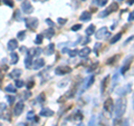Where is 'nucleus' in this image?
<instances>
[{
  "mask_svg": "<svg viewBox=\"0 0 134 126\" xmlns=\"http://www.w3.org/2000/svg\"><path fill=\"white\" fill-rule=\"evenodd\" d=\"M46 24H47V25H49V26H50V28H53L54 26H55V24H54L53 21H52V20H50L49 18L48 19H46Z\"/></svg>",
  "mask_w": 134,
  "mask_h": 126,
  "instance_id": "a18cd8bd",
  "label": "nucleus"
},
{
  "mask_svg": "<svg viewBox=\"0 0 134 126\" xmlns=\"http://www.w3.org/2000/svg\"><path fill=\"white\" fill-rule=\"evenodd\" d=\"M117 78H119V75H117V74H115L114 76H113V78H112V82H113L112 83V89L115 87V85L117 84Z\"/></svg>",
  "mask_w": 134,
  "mask_h": 126,
  "instance_id": "f704fd0d",
  "label": "nucleus"
},
{
  "mask_svg": "<svg viewBox=\"0 0 134 126\" xmlns=\"http://www.w3.org/2000/svg\"><path fill=\"white\" fill-rule=\"evenodd\" d=\"M57 22L59 24V25H65L67 22V19H65V18H58L57 19Z\"/></svg>",
  "mask_w": 134,
  "mask_h": 126,
  "instance_id": "79ce46f5",
  "label": "nucleus"
},
{
  "mask_svg": "<svg viewBox=\"0 0 134 126\" xmlns=\"http://www.w3.org/2000/svg\"><path fill=\"white\" fill-rule=\"evenodd\" d=\"M94 81H95V77H94V76H90V77L85 81V83H84V88L91 87V86L94 84Z\"/></svg>",
  "mask_w": 134,
  "mask_h": 126,
  "instance_id": "5701e85b",
  "label": "nucleus"
},
{
  "mask_svg": "<svg viewBox=\"0 0 134 126\" xmlns=\"http://www.w3.org/2000/svg\"><path fill=\"white\" fill-rule=\"evenodd\" d=\"M133 39H134V36H131V37H130V38H129V39H127L126 41H125V45H126V44H129L130 41H132Z\"/></svg>",
  "mask_w": 134,
  "mask_h": 126,
  "instance_id": "09e8293b",
  "label": "nucleus"
},
{
  "mask_svg": "<svg viewBox=\"0 0 134 126\" xmlns=\"http://www.w3.org/2000/svg\"><path fill=\"white\" fill-rule=\"evenodd\" d=\"M34 85H35V83H34V81H29V83L27 84V89L29 90L30 88H32V87H34Z\"/></svg>",
  "mask_w": 134,
  "mask_h": 126,
  "instance_id": "c03bdc74",
  "label": "nucleus"
},
{
  "mask_svg": "<svg viewBox=\"0 0 134 126\" xmlns=\"http://www.w3.org/2000/svg\"><path fill=\"white\" fill-rule=\"evenodd\" d=\"M68 54H69V56H70V57H76V56L78 55V50H77V49L69 50V51H68Z\"/></svg>",
  "mask_w": 134,
  "mask_h": 126,
  "instance_id": "c9c22d12",
  "label": "nucleus"
},
{
  "mask_svg": "<svg viewBox=\"0 0 134 126\" xmlns=\"http://www.w3.org/2000/svg\"><path fill=\"white\" fill-rule=\"evenodd\" d=\"M97 1V5L98 6H106V3H107V0H96Z\"/></svg>",
  "mask_w": 134,
  "mask_h": 126,
  "instance_id": "ea45409f",
  "label": "nucleus"
},
{
  "mask_svg": "<svg viewBox=\"0 0 134 126\" xmlns=\"http://www.w3.org/2000/svg\"><path fill=\"white\" fill-rule=\"evenodd\" d=\"M45 66V60L43 59V58H37V59L35 61H32V69L35 70H38L40 68H43V67Z\"/></svg>",
  "mask_w": 134,
  "mask_h": 126,
  "instance_id": "9b49d317",
  "label": "nucleus"
},
{
  "mask_svg": "<svg viewBox=\"0 0 134 126\" xmlns=\"http://www.w3.org/2000/svg\"><path fill=\"white\" fill-rule=\"evenodd\" d=\"M20 51H21V53H25V54L27 55V54H28V49H27L26 47H20Z\"/></svg>",
  "mask_w": 134,
  "mask_h": 126,
  "instance_id": "49530a36",
  "label": "nucleus"
},
{
  "mask_svg": "<svg viewBox=\"0 0 134 126\" xmlns=\"http://www.w3.org/2000/svg\"><path fill=\"white\" fill-rule=\"evenodd\" d=\"M90 54H91V48L87 47V46H85V47L82 48V49L78 51V56L82 57V58H86L87 56L90 55Z\"/></svg>",
  "mask_w": 134,
  "mask_h": 126,
  "instance_id": "2eb2a0df",
  "label": "nucleus"
},
{
  "mask_svg": "<svg viewBox=\"0 0 134 126\" xmlns=\"http://www.w3.org/2000/svg\"><path fill=\"white\" fill-rule=\"evenodd\" d=\"M25 86V82L21 81V79H15V87L16 88H23Z\"/></svg>",
  "mask_w": 134,
  "mask_h": 126,
  "instance_id": "bb28decb",
  "label": "nucleus"
},
{
  "mask_svg": "<svg viewBox=\"0 0 134 126\" xmlns=\"http://www.w3.org/2000/svg\"><path fill=\"white\" fill-rule=\"evenodd\" d=\"M55 53V45L54 44H49L47 47H46V49H45V54L46 55H53V54Z\"/></svg>",
  "mask_w": 134,
  "mask_h": 126,
  "instance_id": "4be33fe9",
  "label": "nucleus"
},
{
  "mask_svg": "<svg viewBox=\"0 0 134 126\" xmlns=\"http://www.w3.org/2000/svg\"><path fill=\"white\" fill-rule=\"evenodd\" d=\"M79 19H81L82 21H90L92 19V14L90 11H84V12H82V15L79 16Z\"/></svg>",
  "mask_w": 134,
  "mask_h": 126,
  "instance_id": "f3484780",
  "label": "nucleus"
},
{
  "mask_svg": "<svg viewBox=\"0 0 134 126\" xmlns=\"http://www.w3.org/2000/svg\"><path fill=\"white\" fill-rule=\"evenodd\" d=\"M24 108H25V104L24 102H18L16 105H15V107H14V115L15 116H19V115H21L23 114V112H24Z\"/></svg>",
  "mask_w": 134,
  "mask_h": 126,
  "instance_id": "9d476101",
  "label": "nucleus"
},
{
  "mask_svg": "<svg viewBox=\"0 0 134 126\" xmlns=\"http://www.w3.org/2000/svg\"><path fill=\"white\" fill-rule=\"evenodd\" d=\"M99 48H100V44H96V45H95V51L97 53V50H98Z\"/></svg>",
  "mask_w": 134,
  "mask_h": 126,
  "instance_id": "3c124183",
  "label": "nucleus"
},
{
  "mask_svg": "<svg viewBox=\"0 0 134 126\" xmlns=\"http://www.w3.org/2000/svg\"><path fill=\"white\" fill-rule=\"evenodd\" d=\"M32 57L29 55V53L27 54V56H26V58H25V67H26L27 69H30L31 67H32Z\"/></svg>",
  "mask_w": 134,
  "mask_h": 126,
  "instance_id": "a211bd4d",
  "label": "nucleus"
},
{
  "mask_svg": "<svg viewBox=\"0 0 134 126\" xmlns=\"http://www.w3.org/2000/svg\"><path fill=\"white\" fill-rule=\"evenodd\" d=\"M125 111H126V99L121 97L116 100V103L114 104V113L116 118H120L124 115Z\"/></svg>",
  "mask_w": 134,
  "mask_h": 126,
  "instance_id": "f257e3e1",
  "label": "nucleus"
},
{
  "mask_svg": "<svg viewBox=\"0 0 134 126\" xmlns=\"http://www.w3.org/2000/svg\"><path fill=\"white\" fill-rule=\"evenodd\" d=\"M26 38V31L25 30H21L17 33V40H24Z\"/></svg>",
  "mask_w": 134,
  "mask_h": 126,
  "instance_id": "c85d7f7f",
  "label": "nucleus"
},
{
  "mask_svg": "<svg viewBox=\"0 0 134 126\" xmlns=\"http://www.w3.org/2000/svg\"><path fill=\"white\" fill-rule=\"evenodd\" d=\"M5 91L6 93H8V94H16V91H17V88L12 85V84H9V85H7L6 87H5Z\"/></svg>",
  "mask_w": 134,
  "mask_h": 126,
  "instance_id": "412c9836",
  "label": "nucleus"
},
{
  "mask_svg": "<svg viewBox=\"0 0 134 126\" xmlns=\"http://www.w3.org/2000/svg\"><path fill=\"white\" fill-rule=\"evenodd\" d=\"M68 82H69L68 79H63V81H60L59 83L57 84V86H58V87H65L67 84H68Z\"/></svg>",
  "mask_w": 134,
  "mask_h": 126,
  "instance_id": "72a5a7b5",
  "label": "nucleus"
},
{
  "mask_svg": "<svg viewBox=\"0 0 134 126\" xmlns=\"http://www.w3.org/2000/svg\"><path fill=\"white\" fill-rule=\"evenodd\" d=\"M0 126H2V124H1V123H0Z\"/></svg>",
  "mask_w": 134,
  "mask_h": 126,
  "instance_id": "4d7b16f0",
  "label": "nucleus"
},
{
  "mask_svg": "<svg viewBox=\"0 0 134 126\" xmlns=\"http://www.w3.org/2000/svg\"><path fill=\"white\" fill-rule=\"evenodd\" d=\"M25 24H26V27L29 28V29H32L35 30L38 27V19L36 17H31V18H26L25 19Z\"/></svg>",
  "mask_w": 134,
  "mask_h": 126,
  "instance_id": "7ed1b4c3",
  "label": "nucleus"
},
{
  "mask_svg": "<svg viewBox=\"0 0 134 126\" xmlns=\"http://www.w3.org/2000/svg\"><path fill=\"white\" fill-rule=\"evenodd\" d=\"M34 1H38V0H34Z\"/></svg>",
  "mask_w": 134,
  "mask_h": 126,
  "instance_id": "13d9d810",
  "label": "nucleus"
},
{
  "mask_svg": "<svg viewBox=\"0 0 134 126\" xmlns=\"http://www.w3.org/2000/svg\"><path fill=\"white\" fill-rule=\"evenodd\" d=\"M116 2H122V0H115Z\"/></svg>",
  "mask_w": 134,
  "mask_h": 126,
  "instance_id": "5fc2aeb1",
  "label": "nucleus"
},
{
  "mask_svg": "<svg viewBox=\"0 0 134 126\" xmlns=\"http://www.w3.org/2000/svg\"><path fill=\"white\" fill-rule=\"evenodd\" d=\"M131 91H132V85L131 84H126L125 86H122L121 88H119L117 91H116V94L119 96H121V97H123V96H125L129 93H131Z\"/></svg>",
  "mask_w": 134,
  "mask_h": 126,
  "instance_id": "423d86ee",
  "label": "nucleus"
},
{
  "mask_svg": "<svg viewBox=\"0 0 134 126\" xmlns=\"http://www.w3.org/2000/svg\"><path fill=\"white\" fill-rule=\"evenodd\" d=\"M133 56L131 55V56H129V57H126L124 59V61H123V65H122V67H121V75H125L126 74V71L130 69V67H131V64H132V61H133Z\"/></svg>",
  "mask_w": 134,
  "mask_h": 126,
  "instance_id": "f03ea898",
  "label": "nucleus"
},
{
  "mask_svg": "<svg viewBox=\"0 0 134 126\" xmlns=\"http://www.w3.org/2000/svg\"><path fill=\"white\" fill-rule=\"evenodd\" d=\"M18 47L19 46H18V40L17 39H10L7 44V48H8V50H10V51H15Z\"/></svg>",
  "mask_w": 134,
  "mask_h": 126,
  "instance_id": "f8f14e48",
  "label": "nucleus"
},
{
  "mask_svg": "<svg viewBox=\"0 0 134 126\" xmlns=\"http://www.w3.org/2000/svg\"><path fill=\"white\" fill-rule=\"evenodd\" d=\"M41 53H43V49L40 47H34L30 49V51H29V55L31 57H39L41 55Z\"/></svg>",
  "mask_w": 134,
  "mask_h": 126,
  "instance_id": "4468645a",
  "label": "nucleus"
},
{
  "mask_svg": "<svg viewBox=\"0 0 134 126\" xmlns=\"http://www.w3.org/2000/svg\"><path fill=\"white\" fill-rule=\"evenodd\" d=\"M21 74H23V70H21V69L15 68V69H12V70L10 71L9 76H10L11 78H14V79H18L20 76H21Z\"/></svg>",
  "mask_w": 134,
  "mask_h": 126,
  "instance_id": "dca6fc26",
  "label": "nucleus"
},
{
  "mask_svg": "<svg viewBox=\"0 0 134 126\" xmlns=\"http://www.w3.org/2000/svg\"><path fill=\"white\" fill-rule=\"evenodd\" d=\"M77 126H85V125H84V124H78Z\"/></svg>",
  "mask_w": 134,
  "mask_h": 126,
  "instance_id": "6e6d98bb",
  "label": "nucleus"
},
{
  "mask_svg": "<svg viewBox=\"0 0 134 126\" xmlns=\"http://www.w3.org/2000/svg\"><path fill=\"white\" fill-rule=\"evenodd\" d=\"M121 38H122V33H121V32L116 33L115 36H113V37H112V39H111V44H116L117 41H119Z\"/></svg>",
  "mask_w": 134,
  "mask_h": 126,
  "instance_id": "a878e982",
  "label": "nucleus"
},
{
  "mask_svg": "<svg viewBox=\"0 0 134 126\" xmlns=\"http://www.w3.org/2000/svg\"><path fill=\"white\" fill-rule=\"evenodd\" d=\"M96 124H97V118H96V116H93L90 119L88 125H87V126H96Z\"/></svg>",
  "mask_w": 134,
  "mask_h": 126,
  "instance_id": "7c9ffc66",
  "label": "nucleus"
},
{
  "mask_svg": "<svg viewBox=\"0 0 134 126\" xmlns=\"http://www.w3.org/2000/svg\"><path fill=\"white\" fill-rule=\"evenodd\" d=\"M126 3H127L129 6H132V5H134V0H127Z\"/></svg>",
  "mask_w": 134,
  "mask_h": 126,
  "instance_id": "8fccbe9b",
  "label": "nucleus"
},
{
  "mask_svg": "<svg viewBox=\"0 0 134 126\" xmlns=\"http://www.w3.org/2000/svg\"><path fill=\"white\" fill-rule=\"evenodd\" d=\"M7 100H8V103H9L10 105H12V104L15 103L16 98H15L14 95H7Z\"/></svg>",
  "mask_w": 134,
  "mask_h": 126,
  "instance_id": "2f4dec72",
  "label": "nucleus"
},
{
  "mask_svg": "<svg viewBox=\"0 0 134 126\" xmlns=\"http://www.w3.org/2000/svg\"><path fill=\"white\" fill-rule=\"evenodd\" d=\"M45 99H46V96L44 93H41L38 97H37V100H38V103H40V104H43L45 102Z\"/></svg>",
  "mask_w": 134,
  "mask_h": 126,
  "instance_id": "473e14b6",
  "label": "nucleus"
},
{
  "mask_svg": "<svg viewBox=\"0 0 134 126\" xmlns=\"http://www.w3.org/2000/svg\"><path fill=\"white\" fill-rule=\"evenodd\" d=\"M0 5H1V2H0Z\"/></svg>",
  "mask_w": 134,
  "mask_h": 126,
  "instance_id": "052dcab7",
  "label": "nucleus"
},
{
  "mask_svg": "<svg viewBox=\"0 0 134 126\" xmlns=\"http://www.w3.org/2000/svg\"><path fill=\"white\" fill-rule=\"evenodd\" d=\"M111 35L107 30V27H102L99 28L97 31L95 32V38L96 39H103V38H108Z\"/></svg>",
  "mask_w": 134,
  "mask_h": 126,
  "instance_id": "20e7f679",
  "label": "nucleus"
},
{
  "mask_svg": "<svg viewBox=\"0 0 134 126\" xmlns=\"http://www.w3.org/2000/svg\"><path fill=\"white\" fill-rule=\"evenodd\" d=\"M34 117H35V113H34V111L28 112V114H27V119H28V121H31Z\"/></svg>",
  "mask_w": 134,
  "mask_h": 126,
  "instance_id": "4c0bfd02",
  "label": "nucleus"
},
{
  "mask_svg": "<svg viewBox=\"0 0 134 126\" xmlns=\"http://www.w3.org/2000/svg\"><path fill=\"white\" fill-rule=\"evenodd\" d=\"M94 32H95V26H94V25H90V26L85 29V33L87 36L94 35Z\"/></svg>",
  "mask_w": 134,
  "mask_h": 126,
  "instance_id": "b1692460",
  "label": "nucleus"
},
{
  "mask_svg": "<svg viewBox=\"0 0 134 126\" xmlns=\"http://www.w3.org/2000/svg\"><path fill=\"white\" fill-rule=\"evenodd\" d=\"M82 28V25L81 24H77V25H74V26L72 27V31H78L79 29Z\"/></svg>",
  "mask_w": 134,
  "mask_h": 126,
  "instance_id": "58836bf2",
  "label": "nucleus"
},
{
  "mask_svg": "<svg viewBox=\"0 0 134 126\" xmlns=\"http://www.w3.org/2000/svg\"><path fill=\"white\" fill-rule=\"evenodd\" d=\"M54 114H55V113H54V111L50 110V108H43L39 113V116H41V117H52Z\"/></svg>",
  "mask_w": 134,
  "mask_h": 126,
  "instance_id": "ddd939ff",
  "label": "nucleus"
},
{
  "mask_svg": "<svg viewBox=\"0 0 134 126\" xmlns=\"http://www.w3.org/2000/svg\"><path fill=\"white\" fill-rule=\"evenodd\" d=\"M116 10H119V3L117 2H112V5H110L107 7V9L105 11H103V12H100L99 14V17H105L107 15H110L111 12H114Z\"/></svg>",
  "mask_w": 134,
  "mask_h": 126,
  "instance_id": "39448f33",
  "label": "nucleus"
},
{
  "mask_svg": "<svg viewBox=\"0 0 134 126\" xmlns=\"http://www.w3.org/2000/svg\"><path fill=\"white\" fill-rule=\"evenodd\" d=\"M54 35H55V30H54L53 28H48V29H46V30L44 31V33H43V36H44V37H46V38H48V39L53 38Z\"/></svg>",
  "mask_w": 134,
  "mask_h": 126,
  "instance_id": "6ab92c4d",
  "label": "nucleus"
},
{
  "mask_svg": "<svg viewBox=\"0 0 134 126\" xmlns=\"http://www.w3.org/2000/svg\"><path fill=\"white\" fill-rule=\"evenodd\" d=\"M3 3L10 8H14V1L12 0H3Z\"/></svg>",
  "mask_w": 134,
  "mask_h": 126,
  "instance_id": "e433bc0d",
  "label": "nucleus"
},
{
  "mask_svg": "<svg viewBox=\"0 0 134 126\" xmlns=\"http://www.w3.org/2000/svg\"><path fill=\"white\" fill-rule=\"evenodd\" d=\"M82 1H85V0H82Z\"/></svg>",
  "mask_w": 134,
  "mask_h": 126,
  "instance_id": "bf43d9fd",
  "label": "nucleus"
},
{
  "mask_svg": "<svg viewBox=\"0 0 134 126\" xmlns=\"http://www.w3.org/2000/svg\"><path fill=\"white\" fill-rule=\"evenodd\" d=\"M1 82H2V73L0 71V86H1Z\"/></svg>",
  "mask_w": 134,
  "mask_h": 126,
  "instance_id": "603ef678",
  "label": "nucleus"
},
{
  "mask_svg": "<svg viewBox=\"0 0 134 126\" xmlns=\"http://www.w3.org/2000/svg\"><path fill=\"white\" fill-rule=\"evenodd\" d=\"M43 40H44V36L40 35V33H38V35L36 36L35 44H36V45H40V44H43Z\"/></svg>",
  "mask_w": 134,
  "mask_h": 126,
  "instance_id": "c756f323",
  "label": "nucleus"
},
{
  "mask_svg": "<svg viewBox=\"0 0 134 126\" xmlns=\"http://www.w3.org/2000/svg\"><path fill=\"white\" fill-rule=\"evenodd\" d=\"M122 126H130V123H129V119H124Z\"/></svg>",
  "mask_w": 134,
  "mask_h": 126,
  "instance_id": "de8ad7c7",
  "label": "nucleus"
},
{
  "mask_svg": "<svg viewBox=\"0 0 134 126\" xmlns=\"http://www.w3.org/2000/svg\"><path fill=\"white\" fill-rule=\"evenodd\" d=\"M103 106H104V111L107 112V113H110V114H112V113L114 112V102H113L112 98L105 99V102H104Z\"/></svg>",
  "mask_w": 134,
  "mask_h": 126,
  "instance_id": "0eeeda50",
  "label": "nucleus"
},
{
  "mask_svg": "<svg viewBox=\"0 0 134 126\" xmlns=\"http://www.w3.org/2000/svg\"><path fill=\"white\" fill-rule=\"evenodd\" d=\"M119 59V55H115V56H113L111 58H108L107 61H106V64L107 65H114V62Z\"/></svg>",
  "mask_w": 134,
  "mask_h": 126,
  "instance_id": "cd10ccee",
  "label": "nucleus"
},
{
  "mask_svg": "<svg viewBox=\"0 0 134 126\" xmlns=\"http://www.w3.org/2000/svg\"><path fill=\"white\" fill-rule=\"evenodd\" d=\"M21 10L24 14H26V15H29V14H31V12L34 11V7L31 6V3L27 1V0H24V1L21 2Z\"/></svg>",
  "mask_w": 134,
  "mask_h": 126,
  "instance_id": "6e6552de",
  "label": "nucleus"
},
{
  "mask_svg": "<svg viewBox=\"0 0 134 126\" xmlns=\"http://www.w3.org/2000/svg\"><path fill=\"white\" fill-rule=\"evenodd\" d=\"M72 71V68L69 66H58L55 69V74L59 75V76H63V75H67Z\"/></svg>",
  "mask_w": 134,
  "mask_h": 126,
  "instance_id": "1a4fd4ad",
  "label": "nucleus"
},
{
  "mask_svg": "<svg viewBox=\"0 0 134 126\" xmlns=\"http://www.w3.org/2000/svg\"><path fill=\"white\" fill-rule=\"evenodd\" d=\"M18 126H26V124H25V123H20V124H18Z\"/></svg>",
  "mask_w": 134,
  "mask_h": 126,
  "instance_id": "864d4df0",
  "label": "nucleus"
},
{
  "mask_svg": "<svg viewBox=\"0 0 134 126\" xmlns=\"http://www.w3.org/2000/svg\"><path fill=\"white\" fill-rule=\"evenodd\" d=\"M108 76H106L104 78V81H102V85H100V91H102V94L105 93V89H106V86H107V81H108Z\"/></svg>",
  "mask_w": 134,
  "mask_h": 126,
  "instance_id": "393cba45",
  "label": "nucleus"
},
{
  "mask_svg": "<svg viewBox=\"0 0 134 126\" xmlns=\"http://www.w3.org/2000/svg\"><path fill=\"white\" fill-rule=\"evenodd\" d=\"M7 111V105L5 103H0V112H5Z\"/></svg>",
  "mask_w": 134,
  "mask_h": 126,
  "instance_id": "a19ab883",
  "label": "nucleus"
},
{
  "mask_svg": "<svg viewBox=\"0 0 134 126\" xmlns=\"http://www.w3.org/2000/svg\"><path fill=\"white\" fill-rule=\"evenodd\" d=\"M18 61H19V56H18V54H16L15 51H11V54H10V64L16 65Z\"/></svg>",
  "mask_w": 134,
  "mask_h": 126,
  "instance_id": "aec40b11",
  "label": "nucleus"
},
{
  "mask_svg": "<svg viewBox=\"0 0 134 126\" xmlns=\"http://www.w3.org/2000/svg\"><path fill=\"white\" fill-rule=\"evenodd\" d=\"M129 21H133V20H134V10L133 11H131V12H130V15H129Z\"/></svg>",
  "mask_w": 134,
  "mask_h": 126,
  "instance_id": "37998d69",
  "label": "nucleus"
}]
</instances>
